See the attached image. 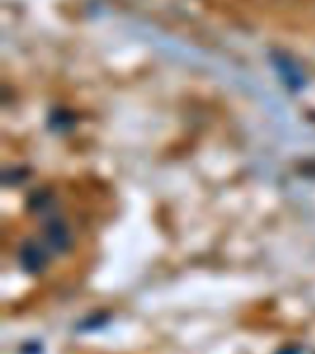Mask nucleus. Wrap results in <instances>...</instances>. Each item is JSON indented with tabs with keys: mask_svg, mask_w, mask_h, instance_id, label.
I'll return each mask as SVG.
<instances>
[{
	"mask_svg": "<svg viewBox=\"0 0 315 354\" xmlns=\"http://www.w3.org/2000/svg\"><path fill=\"white\" fill-rule=\"evenodd\" d=\"M278 71L284 74V80H286L293 88L300 87V83H303V77H300V72L295 68L292 61L284 59V57H278Z\"/></svg>",
	"mask_w": 315,
	"mask_h": 354,
	"instance_id": "obj_1",
	"label": "nucleus"
},
{
	"mask_svg": "<svg viewBox=\"0 0 315 354\" xmlns=\"http://www.w3.org/2000/svg\"><path fill=\"white\" fill-rule=\"evenodd\" d=\"M24 266H26L30 271H35L39 270L44 262V257L41 253V249L33 248V245H28V249H24Z\"/></svg>",
	"mask_w": 315,
	"mask_h": 354,
	"instance_id": "obj_2",
	"label": "nucleus"
}]
</instances>
